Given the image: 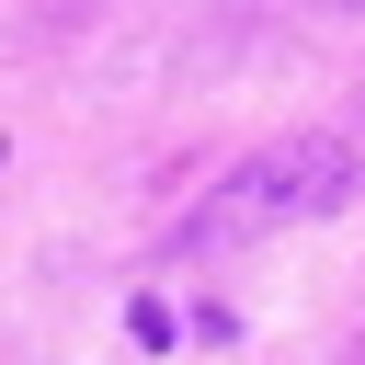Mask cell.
I'll list each match as a JSON object with an SVG mask.
<instances>
[{
	"mask_svg": "<svg viewBox=\"0 0 365 365\" xmlns=\"http://www.w3.org/2000/svg\"><path fill=\"white\" fill-rule=\"evenodd\" d=\"M342 194H354V148H342V137H274L262 160H240V171L182 217V251H228V240H262V228L331 217Z\"/></svg>",
	"mask_w": 365,
	"mask_h": 365,
	"instance_id": "cell-1",
	"label": "cell"
}]
</instances>
